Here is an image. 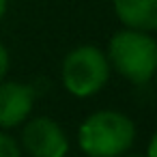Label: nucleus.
I'll return each mask as SVG.
<instances>
[{
    "label": "nucleus",
    "instance_id": "1",
    "mask_svg": "<svg viewBox=\"0 0 157 157\" xmlns=\"http://www.w3.org/2000/svg\"><path fill=\"white\" fill-rule=\"evenodd\" d=\"M133 123L114 110L90 114L80 127V146L90 157H118L133 142Z\"/></svg>",
    "mask_w": 157,
    "mask_h": 157
},
{
    "label": "nucleus",
    "instance_id": "2",
    "mask_svg": "<svg viewBox=\"0 0 157 157\" xmlns=\"http://www.w3.org/2000/svg\"><path fill=\"white\" fill-rule=\"evenodd\" d=\"M110 60L121 75L144 84L157 73V41L142 30H121L110 41Z\"/></svg>",
    "mask_w": 157,
    "mask_h": 157
},
{
    "label": "nucleus",
    "instance_id": "3",
    "mask_svg": "<svg viewBox=\"0 0 157 157\" xmlns=\"http://www.w3.org/2000/svg\"><path fill=\"white\" fill-rule=\"evenodd\" d=\"M110 65L101 50L93 45H82L67 54L63 63V82L69 93L78 97H88L101 90L108 82Z\"/></svg>",
    "mask_w": 157,
    "mask_h": 157
},
{
    "label": "nucleus",
    "instance_id": "4",
    "mask_svg": "<svg viewBox=\"0 0 157 157\" xmlns=\"http://www.w3.org/2000/svg\"><path fill=\"white\" fill-rule=\"evenodd\" d=\"M22 144L33 157H65L67 138L52 118H35L22 131Z\"/></svg>",
    "mask_w": 157,
    "mask_h": 157
},
{
    "label": "nucleus",
    "instance_id": "5",
    "mask_svg": "<svg viewBox=\"0 0 157 157\" xmlns=\"http://www.w3.org/2000/svg\"><path fill=\"white\" fill-rule=\"evenodd\" d=\"M35 93L20 82H0V127L20 125L33 110Z\"/></svg>",
    "mask_w": 157,
    "mask_h": 157
},
{
    "label": "nucleus",
    "instance_id": "6",
    "mask_svg": "<svg viewBox=\"0 0 157 157\" xmlns=\"http://www.w3.org/2000/svg\"><path fill=\"white\" fill-rule=\"evenodd\" d=\"M118 20L131 30H155L157 28V0H114Z\"/></svg>",
    "mask_w": 157,
    "mask_h": 157
},
{
    "label": "nucleus",
    "instance_id": "7",
    "mask_svg": "<svg viewBox=\"0 0 157 157\" xmlns=\"http://www.w3.org/2000/svg\"><path fill=\"white\" fill-rule=\"evenodd\" d=\"M0 157H20V146L17 142L0 131Z\"/></svg>",
    "mask_w": 157,
    "mask_h": 157
},
{
    "label": "nucleus",
    "instance_id": "8",
    "mask_svg": "<svg viewBox=\"0 0 157 157\" xmlns=\"http://www.w3.org/2000/svg\"><path fill=\"white\" fill-rule=\"evenodd\" d=\"M7 69H9V54H7L5 45L0 43V82H2V78H5V73H7Z\"/></svg>",
    "mask_w": 157,
    "mask_h": 157
},
{
    "label": "nucleus",
    "instance_id": "9",
    "mask_svg": "<svg viewBox=\"0 0 157 157\" xmlns=\"http://www.w3.org/2000/svg\"><path fill=\"white\" fill-rule=\"evenodd\" d=\"M148 157H157V133L153 136V140L148 144Z\"/></svg>",
    "mask_w": 157,
    "mask_h": 157
},
{
    "label": "nucleus",
    "instance_id": "10",
    "mask_svg": "<svg viewBox=\"0 0 157 157\" xmlns=\"http://www.w3.org/2000/svg\"><path fill=\"white\" fill-rule=\"evenodd\" d=\"M5 11H7V0H0V20L5 17Z\"/></svg>",
    "mask_w": 157,
    "mask_h": 157
}]
</instances>
